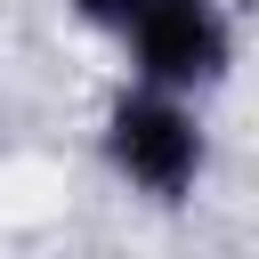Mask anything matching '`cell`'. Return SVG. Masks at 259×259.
<instances>
[{"label": "cell", "mask_w": 259, "mask_h": 259, "mask_svg": "<svg viewBox=\"0 0 259 259\" xmlns=\"http://www.w3.org/2000/svg\"><path fill=\"white\" fill-rule=\"evenodd\" d=\"M97 154L105 170L146 194V202H186L210 170V130H202V105L186 89H154V81H130L113 89L105 121H97Z\"/></svg>", "instance_id": "6da1fadb"}, {"label": "cell", "mask_w": 259, "mask_h": 259, "mask_svg": "<svg viewBox=\"0 0 259 259\" xmlns=\"http://www.w3.org/2000/svg\"><path fill=\"white\" fill-rule=\"evenodd\" d=\"M121 57H130V81L210 97L235 73V16L227 0H146L121 24Z\"/></svg>", "instance_id": "7a4b0ae2"}, {"label": "cell", "mask_w": 259, "mask_h": 259, "mask_svg": "<svg viewBox=\"0 0 259 259\" xmlns=\"http://www.w3.org/2000/svg\"><path fill=\"white\" fill-rule=\"evenodd\" d=\"M65 8H73V16L89 24V32H105V40H121V24H130V16L146 8V0H65Z\"/></svg>", "instance_id": "3957f363"}]
</instances>
